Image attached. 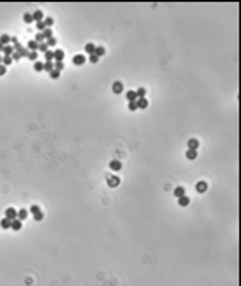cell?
I'll list each match as a JSON object with an SVG mask.
<instances>
[{
    "label": "cell",
    "instance_id": "40",
    "mask_svg": "<svg viewBox=\"0 0 241 286\" xmlns=\"http://www.w3.org/2000/svg\"><path fill=\"white\" fill-rule=\"evenodd\" d=\"M11 57H13V61H20V59H21V54H20V52H14Z\"/></svg>",
    "mask_w": 241,
    "mask_h": 286
},
{
    "label": "cell",
    "instance_id": "17",
    "mask_svg": "<svg viewBox=\"0 0 241 286\" xmlns=\"http://www.w3.org/2000/svg\"><path fill=\"white\" fill-rule=\"evenodd\" d=\"M43 24H45L47 29H50V27L54 25V18H52V16H45V18H43Z\"/></svg>",
    "mask_w": 241,
    "mask_h": 286
},
{
    "label": "cell",
    "instance_id": "20",
    "mask_svg": "<svg viewBox=\"0 0 241 286\" xmlns=\"http://www.w3.org/2000/svg\"><path fill=\"white\" fill-rule=\"evenodd\" d=\"M43 66H45V61H39V59H38V61L34 63V70H36V72H43Z\"/></svg>",
    "mask_w": 241,
    "mask_h": 286
},
{
    "label": "cell",
    "instance_id": "22",
    "mask_svg": "<svg viewBox=\"0 0 241 286\" xmlns=\"http://www.w3.org/2000/svg\"><path fill=\"white\" fill-rule=\"evenodd\" d=\"M2 64L7 68L9 64H13V57H11V56H2Z\"/></svg>",
    "mask_w": 241,
    "mask_h": 286
},
{
    "label": "cell",
    "instance_id": "3",
    "mask_svg": "<svg viewBox=\"0 0 241 286\" xmlns=\"http://www.w3.org/2000/svg\"><path fill=\"white\" fill-rule=\"evenodd\" d=\"M87 61V57L84 56V54H77V56H73V64H77V66H79V64H84Z\"/></svg>",
    "mask_w": 241,
    "mask_h": 286
},
{
    "label": "cell",
    "instance_id": "6",
    "mask_svg": "<svg viewBox=\"0 0 241 286\" xmlns=\"http://www.w3.org/2000/svg\"><path fill=\"white\" fill-rule=\"evenodd\" d=\"M43 18H45V14H43V11L36 9V11L32 13V20H34V21H43Z\"/></svg>",
    "mask_w": 241,
    "mask_h": 286
},
{
    "label": "cell",
    "instance_id": "8",
    "mask_svg": "<svg viewBox=\"0 0 241 286\" xmlns=\"http://www.w3.org/2000/svg\"><path fill=\"white\" fill-rule=\"evenodd\" d=\"M95 48H97V45H95V43H86V47H84V50H86V54H87V56L95 54Z\"/></svg>",
    "mask_w": 241,
    "mask_h": 286
},
{
    "label": "cell",
    "instance_id": "1",
    "mask_svg": "<svg viewBox=\"0 0 241 286\" xmlns=\"http://www.w3.org/2000/svg\"><path fill=\"white\" fill-rule=\"evenodd\" d=\"M107 184H109V188H116L120 184V177H118V175H109V177H107Z\"/></svg>",
    "mask_w": 241,
    "mask_h": 286
},
{
    "label": "cell",
    "instance_id": "14",
    "mask_svg": "<svg viewBox=\"0 0 241 286\" xmlns=\"http://www.w3.org/2000/svg\"><path fill=\"white\" fill-rule=\"evenodd\" d=\"M198 145H200V143H198V140H196V138H191V140L188 141V147H189L191 150H196V148H198Z\"/></svg>",
    "mask_w": 241,
    "mask_h": 286
},
{
    "label": "cell",
    "instance_id": "38",
    "mask_svg": "<svg viewBox=\"0 0 241 286\" xmlns=\"http://www.w3.org/2000/svg\"><path fill=\"white\" fill-rule=\"evenodd\" d=\"M43 36H45V39L52 38V29H45V31H43Z\"/></svg>",
    "mask_w": 241,
    "mask_h": 286
},
{
    "label": "cell",
    "instance_id": "21",
    "mask_svg": "<svg viewBox=\"0 0 241 286\" xmlns=\"http://www.w3.org/2000/svg\"><path fill=\"white\" fill-rule=\"evenodd\" d=\"M196 156H198V152H196V150L188 148V152H186V158H188V159H196Z\"/></svg>",
    "mask_w": 241,
    "mask_h": 286
},
{
    "label": "cell",
    "instance_id": "37",
    "mask_svg": "<svg viewBox=\"0 0 241 286\" xmlns=\"http://www.w3.org/2000/svg\"><path fill=\"white\" fill-rule=\"evenodd\" d=\"M138 109V104H136V100L134 102H129V111H136Z\"/></svg>",
    "mask_w": 241,
    "mask_h": 286
},
{
    "label": "cell",
    "instance_id": "13",
    "mask_svg": "<svg viewBox=\"0 0 241 286\" xmlns=\"http://www.w3.org/2000/svg\"><path fill=\"white\" fill-rule=\"evenodd\" d=\"M136 104H138L139 109H146L148 107V100L146 98H136Z\"/></svg>",
    "mask_w": 241,
    "mask_h": 286
},
{
    "label": "cell",
    "instance_id": "2",
    "mask_svg": "<svg viewBox=\"0 0 241 286\" xmlns=\"http://www.w3.org/2000/svg\"><path fill=\"white\" fill-rule=\"evenodd\" d=\"M64 59V50L63 48H55L54 50V63H59Z\"/></svg>",
    "mask_w": 241,
    "mask_h": 286
},
{
    "label": "cell",
    "instance_id": "19",
    "mask_svg": "<svg viewBox=\"0 0 241 286\" xmlns=\"http://www.w3.org/2000/svg\"><path fill=\"white\" fill-rule=\"evenodd\" d=\"M125 97H127L129 102H134V100H136V91H134V90H129V91L125 93Z\"/></svg>",
    "mask_w": 241,
    "mask_h": 286
},
{
    "label": "cell",
    "instance_id": "23",
    "mask_svg": "<svg viewBox=\"0 0 241 286\" xmlns=\"http://www.w3.org/2000/svg\"><path fill=\"white\" fill-rule=\"evenodd\" d=\"M43 70L50 73V72L54 70V61H45V66H43Z\"/></svg>",
    "mask_w": 241,
    "mask_h": 286
},
{
    "label": "cell",
    "instance_id": "29",
    "mask_svg": "<svg viewBox=\"0 0 241 286\" xmlns=\"http://www.w3.org/2000/svg\"><path fill=\"white\" fill-rule=\"evenodd\" d=\"M104 54H105V48H104V47H97V48H95V56H97V57H102Z\"/></svg>",
    "mask_w": 241,
    "mask_h": 286
},
{
    "label": "cell",
    "instance_id": "7",
    "mask_svg": "<svg viewBox=\"0 0 241 286\" xmlns=\"http://www.w3.org/2000/svg\"><path fill=\"white\" fill-rule=\"evenodd\" d=\"M109 166H111V170H113V172H120V170H122V161H118V159H113Z\"/></svg>",
    "mask_w": 241,
    "mask_h": 286
},
{
    "label": "cell",
    "instance_id": "39",
    "mask_svg": "<svg viewBox=\"0 0 241 286\" xmlns=\"http://www.w3.org/2000/svg\"><path fill=\"white\" fill-rule=\"evenodd\" d=\"M48 75H50L52 79H59V75H61V72H57V70H52V72H50Z\"/></svg>",
    "mask_w": 241,
    "mask_h": 286
},
{
    "label": "cell",
    "instance_id": "30",
    "mask_svg": "<svg viewBox=\"0 0 241 286\" xmlns=\"http://www.w3.org/2000/svg\"><path fill=\"white\" fill-rule=\"evenodd\" d=\"M34 220H36V222H41V220H43V211H41V209H38V211L34 213Z\"/></svg>",
    "mask_w": 241,
    "mask_h": 286
},
{
    "label": "cell",
    "instance_id": "16",
    "mask_svg": "<svg viewBox=\"0 0 241 286\" xmlns=\"http://www.w3.org/2000/svg\"><path fill=\"white\" fill-rule=\"evenodd\" d=\"M113 91H114V93H122V91H123V84H122L120 81H116V82L113 84Z\"/></svg>",
    "mask_w": 241,
    "mask_h": 286
},
{
    "label": "cell",
    "instance_id": "28",
    "mask_svg": "<svg viewBox=\"0 0 241 286\" xmlns=\"http://www.w3.org/2000/svg\"><path fill=\"white\" fill-rule=\"evenodd\" d=\"M45 43H47V45H48V48H50V47H55V45H57V39L52 36V38H48V39H45Z\"/></svg>",
    "mask_w": 241,
    "mask_h": 286
},
{
    "label": "cell",
    "instance_id": "26",
    "mask_svg": "<svg viewBox=\"0 0 241 286\" xmlns=\"http://www.w3.org/2000/svg\"><path fill=\"white\" fill-rule=\"evenodd\" d=\"M145 95H146L145 88H138V90H136V98H145Z\"/></svg>",
    "mask_w": 241,
    "mask_h": 286
},
{
    "label": "cell",
    "instance_id": "18",
    "mask_svg": "<svg viewBox=\"0 0 241 286\" xmlns=\"http://www.w3.org/2000/svg\"><path fill=\"white\" fill-rule=\"evenodd\" d=\"M0 43H2L4 47L9 45V43H11V36H9V34H2V36H0Z\"/></svg>",
    "mask_w": 241,
    "mask_h": 286
},
{
    "label": "cell",
    "instance_id": "15",
    "mask_svg": "<svg viewBox=\"0 0 241 286\" xmlns=\"http://www.w3.org/2000/svg\"><path fill=\"white\" fill-rule=\"evenodd\" d=\"M0 227H2V229H11V220L4 216L2 220H0Z\"/></svg>",
    "mask_w": 241,
    "mask_h": 286
},
{
    "label": "cell",
    "instance_id": "34",
    "mask_svg": "<svg viewBox=\"0 0 241 286\" xmlns=\"http://www.w3.org/2000/svg\"><path fill=\"white\" fill-rule=\"evenodd\" d=\"M23 21H25V24H31V21H34V20H32V13H25V14H23Z\"/></svg>",
    "mask_w": 241,
    "mask_h": 286
},
{
    "label": "cell",
    "instance_id": "9",
    "mask_svg": "<svg viewBox=\"0 0 241 286\" xmlns=\"http://www.w3.org/2000/svg\"><path fill=\"white\" fill-rule=\"evenodd\" d=\"M6 218L16 220V209H14V208H7V209H6Z\"/></svg>",
    "mask_w": 241,
    "mask_h": 286
},
{
    "label": "cell",
    "instance_id": "42",
    "mask_svg": "<svg viewBox=\"0 0 241 286\" xmlns=\"http://www.w3.org/2000/svg\"><path fill=\"white\" fill-rule=\"evenodd\" d=\"M4 50V45H2V43H0V52H2Z\"/></svg>",
    "mask_w": 241,
    "mask_h": 286
},
{
    "label": "cell",
    "instance_id": "43",
    "mask_svg": "<svg viewBox=\"0 0 241 286\" xmlns=\"http://www.w3.org/2000/svg\"><path fill=\"white\" fill-rule=\"evenodd\" d=\"M0 64H2V56H0Z\"/></svg>",
    "mask_w": 241,
    "mask_h": 286
},
{
    "label": "cell",
    "instance_id": "25",
    "mask_svg": "<svg viewBox=\"0 0 241 286\" xmlns=\"http://www.w3.org/2000/svg\"><path fill=\"white\" fill-rule=\"evenodd\" d=\"M2 52H4V56H13L14 54V48H13V45H6Z\"/></svg>",
    "mask_w": 241,
    "mask_h": 286
},
{
    "label": "cell",
    "instance_id": "12",
    "mask_svg": "<svg viewBox=\"0 0 241 286\" xmlns=\"http://www.w3.org/2000/svg\"><path fill=\"white\" fill-rule=\"evenodd\" d=\"M21 225H23V224H21L18 218H16V220H11V229H13V231H20Z\"/></svg>",
    "mask_w": 241,
    "mask_h": 286
},
{
    "label": "cell",
    "instance_id": "36",
    "mask_svg": "<svg viewBox=\"0 0 241 286\" xmlns=\"http://www.w3.org/2000/svg\"><path fill=\"white\" fill-rule=\"evenodd\" d=\"M36 27H38V32H43V31L47 29V27H45V24H43V21H36Z\"/></svg>",
    "mask_w": 241,
    "mask_h": 286
},
{
    "label": "cell",
    "instance_id": "35",
    "mask_svg": "<svg viewBox=\"0 0 241 286\" xmlns=\"http://www.w3.org/2000/svg\"><path fill=\"white\" fill-rule=\"evenodd\" d=\"M87 61H90V63H93V64H97V63L100 61V57H97L95 54H91V56H87Z\"/></svg>",
    "mask_w": 241,
    "mask_h": 286
},
{
    "label": "cell",
    "instance_id": "32",
    "mask_svg": "<svg viewBox=\"0 0 241 286\" xmlns=\"http://www.w3.org/2000/svg\"><path fill=\"white\" fill-rule=\"evenodd\" d=\"M27 59H31L32 63H36L38 61V52H29L27 54Z\"/></svg>",
    "mask_w": 241,
    "mask_h": 286
},
{
    "label": "cell",
    "instance_id": "31",
    "mask_svg": "<svg viewBox=\"0 0 241 286\" xmlns=\"http://www.w3.org/2000/svg\"><path fill=\"white\" fill-rule=\"evenodd\" d=\"M63 68H64V63H63V61H59V63H54V70H57V72H63Z\"/></svg>",
    "mask_w": 241,
    "mask_h": 286
},
{
    "label": "cell",
    "instance_id": "4",
    "mask_svg": "<svg viewBox=\"0 0 241 286\" xmlns=\"http://www.w3.org/2000/svg\"><path fill=\"white\" fill-rule=\"evenodd\" d=\"M195 190L198 191V193H205L207 191V183L205 181H198V183H196V186H195Z\"/></svg>",
    "mask_w": 241,
    "mask_h": 286
},
{
    "label": "cell",
    "instance_id": "5",
    "mask_svg": "<svg viewBox=\"0 0 241 286\" xmlns=\"http://www.w3.org/2000/svg\"><path fill=\"white\" fill-rule=\"evenodd\" d=\"M27 216H29V211H27L25 208H21L20 211H16V218L20 220V222H23V220H25Z\"/></svg>",
    "mask_w": 241,
    "mask_h": 286
},
{
    "label": "cell",
    "instance_id": "41",
    "mask_svg": "<svg viewBox=\"0 0 241 286\" xmlns=\"http://www.w3.org/2000/svg\"><path fill=\"white\" fill-rule=\"evenodd\" d=\"M6 66H4V64H0V77H2V75H6Z\"/></svg>",
    "mask_w": 241,
    "mask_h": 286
},
{
    "label": "cell",
    "instance_id": "11",
    "mask_svg": "<svg viewBox=\"0 0 241 286\" xmlns=\"http://www.w3.org/2000/svg\"><path fill=\"white\" fill-rule=\"evenodd\" d=\"M173 195L177 197V199H179V197H184V195H186V190H184L182 186H177V188L173 190Z\"/></svg>",
    "mask_w": 241,
    "mask_h": 286
},
{
    "label": "cell",
    "instance_id": "27",
    "mask_svg": "<svg viewBox=\"0 0 241 286\" xmlns=\"http://www.w3.org/2000/svg\"><path fill=\"white\" fill-rule=\"evenodd\" d=\"M43 57H45V61H54V50H47L45 52V56H43Z\"/></svg>",
    "mask_w": 241,
    "mask_h": 286
},
{
    "label": "cell",
    "instance_id": "24",
    "mask_svg": "<svg viewBox=\"0 0 241 286\" xmlns=\"http://www.w3.org/2000/svg\"><path fill=\"white\" fill-rule=\"evenodd\" d=\"M48 50V45H47V43L45 41H41V43H38V52H43V54H45Z\"/></svg>",
    "mask_w": 241,
    "mask_h": 286
},
{
    "label": "cell",
    "instance_id": "33",
    "mask_svg": "<svg viewBox=\"0 0 241 286\" xmlns=\"http://www.w3.org/2000/svg\"><path fill=\"white\" fill-rule=\"evenodd\" d=\"M179 204H181V206H188V204H189V199H188L186 195H184V197H179Z\"/></svg>",
    "mask_w": 241,
    "mask_h": 286
},
{
    "label": "cell",
    "instance_id": "10",
    "mask_svg": "<svg viewBox=\"0 0 241 286\" xmlns=\"http://www.w3.org/2000/svg\"><path fill=\"white\" fill-rule=\"evenodd\" d=\"M29 52H38V43L34 41V39H31L29 43H27V47H25Z\"/></svg>",
    "mask_w": 241,
    "mask_h": 286
}]
</instances>
